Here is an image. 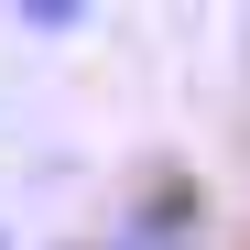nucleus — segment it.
I'll return each mask as SVG.
<instances>
[{"label":"nucleus","mask_w":250,"mask_h":250,"mask_svg":"<svg viewBox=\"0 0 250 250\" xmlns=\"http://www.w3.org/2000/svg\"><path fill=\"white\" fill-rule=\"evenodd\" d=\"M207 239V185L196 174H163L120 207V250H196Z\"/></svg>","instance_id":"nucleus-1"},{"label":"nucleus","mask_w":250,"mask_h":250,"mask_svg":"<svg viewBox=\"0 0 250 250\" xmlns=\"http://www.w3.org/2000/svg\"><path fill=\"white\" fill-rule=\"evenodd\" d=\"M22 33H87V0H11Z\"/></svg>","instance_id":"nucleus-2"}]
</instances>
